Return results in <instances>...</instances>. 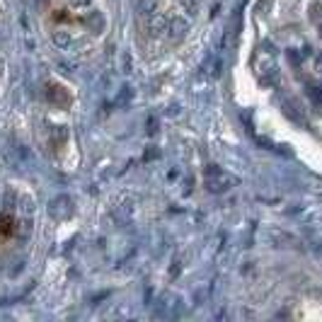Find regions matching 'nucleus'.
<instances>
[{
    "instance_id": "obj_2",
    "label": "nucleus",
    "mask_w": 322,
    "mask_h": 322,
    "mask_svg": "<svg viewBox=\"0 0 322 322\" xmlns=\"http://www.w3.org/2000/svg\"><path fill=\"white\" fill-rule=\"evenodd\" d=\"M167 27H170V22L165 20L160 12L148 15V32H151V34H162V32H167Z\"/></svg>"
},
{
    "instance_id": "obj_3",
    "label": "nucleus",
    "mask_w": 322,
    "mask_h": 322,
    "mask_svg": "<svg viewBox=\"0 0 322 322\" xmlns=\"http://www.w3.org/2000/svg\"><path fill=\"white\" fill-rule=\"evenodd\" d=\"M138 10L148 17V15H155L158 12V0H138Z\"/></svg>"
},
{
    "instance_id": "obj_1",
    "label": "nucleus",
    "mask_w": 322,
    "mask_h": 322,
    "mask_svg": "<svg viewBox=\"0 0 322 322\" xmlns=\"http://www.w3.org/2000/svg\"><path fill=\"white\" fill-rule=\"evenodd\" d=\"M235 184V177H228L223 170H218L216 165H211L209 170H206V187L211 191H225L228 187Z\"/></svg>"
},
{
    "instance_id": "obj_4",
    "label": "nucleus",
    "mask_w": 322,
    "mask_h": 322,
    "mask_svg": "<svg viewBox=\"0 0 322 322\" xmlns=\"http://www.w3.org/2000/svg\"><path fill=\"white\" fill-rule=\"evenodd\" d=\"M310 97L315 102H322V90H320V87H310Z\"/></svg>"
}]
</instances>
